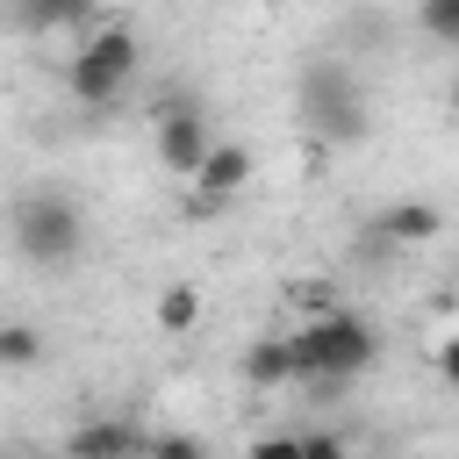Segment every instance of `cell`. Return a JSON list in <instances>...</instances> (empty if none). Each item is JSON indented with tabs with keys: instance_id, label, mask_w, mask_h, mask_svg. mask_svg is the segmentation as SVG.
Segmentation results:
<instances>
[{
	"instance_id": "6da1fadb",
	"label": "cell",
	"mask_w": 459,
	"mask_h": 459,
	"mask_svg": "<svg viewBox=\"0 0 459 459\" xmlns=\"http://www.w3.org/2000/svg\"><path fill=\"white\" fill-rule=\"evenodd\" d=\"M7 237H14V251L29 258V265H72L79 251H86V215H79V201L72 194H57V186H29L14 208H7Z\"/></svg>"
},
{
	"instance_id": "7a4b0ae2",
	"label": "cell",
	"mask_w": 459,
	"mask_h": 459,
	"mask_svg": "<svg viewBox=\"0 0 459 459\" xmlns=\"http://www.w3.org/2000/svg\"><path fill=\"white\" fill-rule=\"evenodd\" d=\"M294 359H301V380L337 387V380H351V373H366L380 359V330L366 316H351V308H330L323 323L294 330Z\"/></svg>"
},
{
	"instance_id": "3957f363",
	"label": "cell",
	"mask_w": 459,
	"mask_h": 459,
	"mask_svg": "<svg viewBox=\"0 0 459 459\" xmlns=\"http://www.w3.org/2000/svg\"><path fill=\"white\" fill-rule=\"evenodd\" d=\"M136 79V29H122V22H108V29H93L72 57H65V93L79 100V108H115V93Z\"/></svg>"
},
{
	"instance_id": "277c9868",
	"label": "cell",
	"mask_w": 459,
	"mask_h": 459,
	"mask_svg": "<svg viewBox=\"0 0 459 459\" xmlns=\"http://www.w3.org/2000/svg\"><path fill=\"white\" fill-rule=\"evenodd\" d=\"M301 122L316 136H330V143H359L366 136V93H359L344 57H316L301 72Z\"/></svg>"
},
{
	"instance_id": "5b68a950",
	"label": "cell",
	"mask_w": 459,
	"mask_h": 459,
	"mask_svg": "<svg viewBox=\"0 0 459 459\" xmlns=\"http://www.w3.org/2000/svg\"><path fill=\"white\" fill-rule=\"evenodd\" d=\"M158 158L172 165V172H201V158H208V115L194 108V100H165L158 108Z\"/></svg>"
},
{
	"instance_id": "8992f818",
	"label": "cell",
	"mask_w": 459,
	"mask_h": 459,
	"mask_svg": "<svg viewBox=\"0 0 459 459\" xmlns=\"http://www.w3.org/2000/svg\"><path fill=\"white\" fill-rule=\"evenodd\" d=\"M244 179H251V151H244V143H208V158H201V172H194V186H201L194 208H222Z\"/></svg>"
},
{
	"instance_id": "52a82bcc",
	"label": "cell",
	"mask_w": 459,
	"mask_h": 459,
	"mask_svg": "<svg viewBox=\"0 0 459 459\" xmlns=\"http://www.w3.org/2000/svg\"><path fill=\"white\" fill-rule=\"evenodd\" d=\"M143 452H151V437L136 423H86L65 437V459H143Z\"/></svg>"
},
{
	"instance_id": "ba28073f",
	"label": "cell",
	"mask_w": 459,
	"mask_h": 459,
	"mask_svg": "<svg viewBox=\"0 0 459 459\" xmlns=\"http://www.w3.org/2000/svg\"><path fill=\"white\" fill-rule=\"evenodd\" d=\"M437 230H445V215L430 201H387L373 215V237H387V244H430Z\"/></svg>"
},
{
	"instance_id": "9c48e42d",
	"label": "cell",
	"mask_w": 459,
	"mask_h": 459,
	"mask_svg": "<svg viewBox=\"0 0 459 459\" xmlns=\"http://www.w3.org/2000/svg\"><path fill=\"white\" fill-rule=\"evenodd\" d=\"M244 380H251V387H287V380H301L294 337H258V344L244 351Z\"/></svg>"
},
{
	"instance_id": "30bf717a",
	"label": "cell",
	"mask_w": 459,
	"mask_h": 459,
	"mask_svg": "<svg viewBox=\"0 0 459 459\" xmlns=\"http://www.w3.org/2000/svg\"><path fill=\"white\" fill-rule=\"evenodd\" d=\"M100 0H7V14L22 29H86Z\"/></svg>"
},
{
	"instance_id": "8fae6325",
	"label": "cell",
	"mask_w": 459,
	"mask_h": 459,
	"mask_svg": "<svg viewBox=\"0 0 459 459\" xmlns=\"http://www.w3.org/2000/svg\"><path fill=\"white\" fill-rule=\"evenodd\" d=\"M158 323H165L172 337L194 330V323H201V287H194V280H172V287L158 294Z\"/></svg>"
},
{
	"instance_id": "7c38bea8",
	"label": "cell",
	"mask_w": 459,
	"mask_h": 459,
	"mask_svg": "<svg viewBox=\"0 0 459 459\" xmlns=\"http://www.w3.org/2000/svg\"><path fill=\"white\" fill-rule=\"evenodd\" d=\"M416 29L430 43H452L459 50V0H416Z\"/></svg>"
},
{
	"instance_id": "4fadbf2b",
	"label": "cell",
	"mask_w": 459,
	"mask_h": 459,
	"mask_svg": "<svg viewBox=\"0 0 459 459\" xmlns=\"http://www.w3.org/2000/svg\"><path fill=\"white\" fill-rule=\"evenodd\" d=\"M43 359V337L29 323H0V366H36Z\"/></svg>"
},
{
	"instance_id": "5bb4252c",
	"label": "cell",
	"mask_w": 459,
	"mask_h": 459,
	"mask_svg": "<svg viewBox=\"0 0 459 459\" xmlns=\"http://www.w3.org/2000/svg\"><path fill=\"white\" fill-rule=\"evenodd\" d=\"M143 459H208V445H201V437H186V430H179V437H158V445H151V452H143Z\"/></svg>"
},
{
	"instance_id": "9a60e30c",
	"label": "cell",
	"mask_w": 459,
	"mask_h": 459,
	"mask_svg": "<svg viewBox=\"0 0 459 459\" xmlns=\"http://www.w3.org/2000/svg\"><path fill=\"white\" fill-rule=\"evenodd\" d=\"M244 459H301V437H258Z\"/></svg>"
},
{
	"instance_id": "2e32d148",
	"label": "cell",
	"mask_w": 459,
	"mask_h": 459,
	"mask_svg": "<svg viewBox=\"0 0 459 459\" xmlns=\"http://www.w3.org/2000/svg\"><path fill=\"white\" fill-rule=\"evenodd\" d=\"M301 459H344V445L330 430H316V437H301Z\"/></svg>"
},
{
	"instance_id": "e0dca14e",
	"label": "cell",
	"mask_w": 459,
	"mask_h": 459,
	"mask_svg": "<svg viewBox=\"0 0 459 459\" xmlns=\"http://www.w3.org/2000/svg\"><path fill=\"white\" fill-rule=\"evenodd\" d=\"M437 373L459 387V337H445V344H437Z\"/></svg>"
},
{
	"instance_id": "ac0fdd59",
	"label": "cell",
	"mask_w": 459,
	"mask_h": 459,
	"mask_svg": "<svg viewBox=\"0 0 459 459\" xmlns=\"http://www.w3.org/2000/svg\"><path fill=\"white\" fill-rule=\"evenodd\" d=\"M452 108H459V86H452Z\"/></svg>"
}]
</instances>
